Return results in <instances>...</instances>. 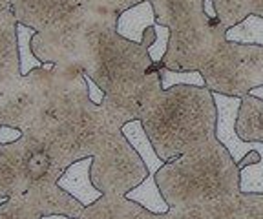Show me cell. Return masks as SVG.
I'll use <instances>...</instances> for the list:
<instances>
[{"label":"cell","mask_w":263,"mask_h":219,"mask_svg":"<svg viewBox=\"0 0 263 219\" xmlns=\"http://www.w3.org/2000/svg\"><path fill=\"white\" fill-rule=\"evenodd\" d=\"M216 110H218V121H216V139L227 148L232 155L236 165L243 161L245 155L258 150L259 155L263 153V143H247L238 137L236 123H238V112L241 106L239 97H229L221 93H212Z\"/></svg>","instance_id":"7"},{"label":"cell","mask_w":263,"mask_h":219,"mask_svg":"<svg viewBox=\"0 0 263 219\" xmlns=\"http://www.w3.org/2000/svg\"><path fill=\"white\" fill-rule=\"evenodd\" d=\"M154 31H156V42L148 48V55H150L154 64H163V58L166 55V51H168L170 44V29L166 26L156 24Z\"/></svg>","instance_id":"23"},{"label":"cell","mask_w":263,"mask_h":219,"mask_svg":"<svg viewBox=\"0 0 263 219\" xmlns=\"http://www.w3.org/2000/svg\"><path fill=\"white\" fill-rule=\"evenodd\" d=\"M166 214H168V219H212V215L206 212V208L203 205L170 208Z\"/></svg>","instance_id":"24"},{"label":"cell","mask_w":263,"mask_h":219,"mask_svg":"<svg viewBox=\"0 0 263 219\" xmlns=\"http://www.w3.org/2000/svg\"><path fill=\"white\" fill-rule=\"evenodd\" d=\"M24 133L21 130L13 128V126H0V145H11V143H16L21 141Z\"/></svg>","instance_id":"25"},{"label":"cell","mask_w":263,"mask_h":219,"mask_svg":"<svg viewBox=\"0 0 263 219\" xmlns=\"http://www.w3.org/2000/svg\"><path fill=\"white\" fill-rule=\"evenodd\" d=\"M212 219H263V194H239L203 203Z\"/></svg>","instance_id":"11"},{"label":"cell","mask_w":263,"mask_h":219,"mask_svg":"<svg viewBox=\"0 0 263 219\" xmlns=\"http://www.w3.org/2000/svg\"><path fill=\"white\" fill-rule=\"evenodd\" d=\"M15 15L0 22V91L21 79V55L16 41Z\"/></svg>","instance_id":"13"},{"label":"cell","mask_w":263,"mask_h":219,"mask_svg":"<svg viewBox=\"0 0 263 219\" xmlns=\"http://www.w3.org/2000/svg\"><path fill=\"white\" fill-rule=\"evenodd\" d=\"M79 219H168V214H152L126 195L104 194L84 208Z\"/></svg>","instance_id":"10"},{"label":"cell","mask_w":263,"mask_h":219,"mask_svg":"<svg viewBox=\"0 0 263 219\" xmlns=\"http://www.w3.org/2000/svg\"><path fill=\"white\" fill-rule=\"evenodd\" d=\"M258 161H259V152H258V150H254V152H251L249 155H245V157H243V161L238 165V168L241 170V168H245V166L254 165V163H258Z\"/></svg>","instance_id":"29"},{"label":"cell","mask_w":263,"mask_h":219,"mask_svg":"<svg viewBox=\"0 0 263 219\" xmlns=\"http://www.w3.org/2000/svg\"><path fill=\"white\" fill-rule=\"evenodd\" d=\"M42 219H75V217H68V215H46Z\"/></svg>","instance_id":"32"},{"label":"cell","mask_w":263,"mask_h":219,"mask_svg":"<svg viewBox=\"0 0 263 219\" xmlns=\"http://www.w3.org/2000/svg\"><path fill=\"white\" fill-rule=\"evenodd\" d=\"M95 9L99 8L82 4L53 24L46 26L42 31H37L31 48L39 61L61 66H77L82 70L90 50L88 35Z\"/></svg>","instance_id":"4"},{"label":"cell","mask_w":263,"mask_h":219,"mask_svg":"<svg viewBox=\"0 0 263 219\" xmlns=\"http://www.w3.org/2000/svg\"><path fill=\"white\" fill-rule=\"evenodd\" d=\"M156 24H157V18L152 2L144 0L141 4L130 8L128 11L121 13L119 17H117L115 29H117V33L123 38L136 42V44H141L144 38V33L150 28H154Z\"/></svg>","instance_id":"15"},{"label":"cell","mask_w":263,"mask_h":219,"mask_svg":"<svg viewBox=\"0 0 263 219\" xmlns=\"http://www.w3.org/2000/svg\"><path fill=\"white\" fill-rule=\"evenodd\" d=\"M201 73L212 93L243 99L263 86V46L225 41Z\"/></svg>","instance_id":"3"},{"label":"cell","mask_w":263,"mask_h":219,"mask_svg":"<svg viewBox=\"0 0 263 219\" xmlns=\"http://www.w3.org/2000/svg\"><path fill=\"white\" fill-rule=\"evenodd\" d=\"M26 194L42 217H46V215H68V217L79 219L86 208L73 195L62 190L57 183H37Z\"/></svg>","instance_id":"9"},{"label":"cell","mask_w":263,"mask_h":219,"mask_svg":"<svg viewBox=\"0 0 263 219\" xmlns=\"http://www.w3.org/2000/svg\"><path fill=\"white\" fill-rule=\"evenodd\" d=\"M249 9H251V15L263 17V0H249Z\"/></svg>","instance_id":"30"},{"label":"cell","mask_w":263,"mask_h":219,"mask_svg":"<svg viewBox=\"0 0 263 219\" xmlns=\"http://www.w3.org/2000/svg\"><path fill=\"white\" fill-rule=\"evenodd\" d=\"M239 192L243 194H263V153L259 161L239 170Z\"/></svg>","instance_id":"22"},{"label":"cell","mask_w":263,"mask_h":219,"mask_svg":"<svg viewBox=\"0 0 263 219\" xmlns=\"http://www.w3.org/2000/svg\"><path fill=\"white\" fill-rule=\"evenodd\" d=\"M37 33V29L28 28L24 24H16V41H18V55H21V73L29 75L33 70H39L46 62L39 61L37 55L33 53L31 41Z\"/></svg>","instance_id":"19"},{"label":"cell","mask_w":263,"mask_h":219,"mask_svg":"<svg viewBox=\"0 0 263 219\" xmlns=\"http://www.w3.org/2000/svg\"><path fill=\"white\" fill-rule=\"evenodd\" d=\"M6 203V197H0V205H4Z\"/></svg>","instance_id":"33"},{"label":"cell","mask_w":263,"mask_h":219,"mask_svg":"<svg viewBox=\"0 0 263 219\" xmlns=\"http://www.w3.org/2000/svg\"><path fill=\"white\" fill-rule=\"evenodd\" d=\"M203 11H205V15L210 18V21L219 22V18H218V11H216V6H214L212 0H205V2H203Z\"/></svg>","instance_id":"27"},{"label":"cell","mask_w":263,"mask_h":219,"mask_svg":"<svg viewBox=\"0 0 263 219\" xmlns=\"http://www.w3.org/2000/svg\"><path fill=\"white\" fill-rule=\"evenodd\" d=\"M218 110L209 88L174 86L161 90L144 112L148 139L164 163L216 139Z\"/></svg>","instance_id":"1"},{"label":"cell","mask_w":263,"mask_h":219,"mask_svg":"<svg viewBox=\"0 0 263 219\" xmlns=\"http://www.w3.org/2000/svg\"><path fill=\"white\" fill-rule=\"evenodd\" d=\"M236 132L239 139L247 143H263V101L252 95L243 97Z\"/></svg>","instance_id":"16"},{"label":"cell","mask_w":263,"mask_h":219,"mask_svg":"<svg viewBox=\"0 0 263 219\" xmlns=\"http://www.w3.org/2000/svg\"><path fill=\"white\" fill-rule=\"evenodd\" d=\"M0 219H42L28 194L11 195L0 205Z\"/></svg>","instance_id":"20"},{"label":"cell","mask_w":263,"mask_h":219,"mask_svg":"<svg viewBox=\"0 0 263 219\" xmlns=\"http://www.w3.org/2000/svg\"><path fill=\"white\" fill-rule=\"evenodd\" d=\"M148 177V170L137 150L123 132L110 135L106 145L93 155L91 181L103 194L126 195Z\"/></svg>","instance_id":"5"},{"label":"cell","mask_w":263,"mask_h":219,"mask_svg":"<svg viewBox=\"0 0 263 219\" xmlns=\"http://www.w3.org/2000/svg\"><path fill=\"white\" fill-rule=\"evenodd\" d=\"M156 181L170 208L239 194V168L219 141L164 163Z\"/></svg>","instance_id":"2"},{"label":"cell","mask_w":263,"mask_h":219,"mask_svg":"<svg viewBox=\"0 0 263 219\" xmlns=\"http://www.w3.org/2000/svg\"><path fill=\"white\" fill-rule=\"evenodd\" d=\"M91 163H93V157L79 159L64 170V174L57 181L62 190L73 195L84 207H90L104 195L103 192L95 188L93 181H91Z\"/></svg>","instance_id":"12"},{"label":"cell","mask_w":263,"mask_h":219,"mask_svg":"<svg viewBox=\"0 0 263 219\" xmlns=\"http://www.w3.org/2000/svg\"><path fill=\"white\" fill-rule=\"evenodd\" d=\"M13 15L11 0H0V22Z\"/></svg>","instance_id":"28"},{"label":"cell","mask_w":263,"mask_h":219,"mask_svg":"<svg viewBox=\"0 0 263 219\" xmlns=\"http://www.w3.org/2000/svg\"><path fill=\"white\" fill-rule=\"evenodd\" d=\"M249 95H252V97H256V99L263 101V86H258V88H254V90H251V93H249Z\"/></svg>","instance_id":"31"},{"label":"cell","mask_w":263,"mask_h":219,"mask_svg":"<svg viewBox=\"0 0 263 219\" xmlns=\"http://www.w3.org/2000/svg\"><path fill=\"white\" fill-rule=\"evenodd\" d=\"M126 197L132 199V201L139 203L141 207L146 208V210L152 212V214H166V212L170 210L168 203L164 201L156 179L146 177L137 188L128 192Z\"/></svg>","instance_id":"17"},{"label":"cell","mask_w":263,"mask_h":219,"mask_svg":"<svg viewBox=\"0 0 263 219\" xmlns=\"http://www.w3.org/2000/svg\"><path fill=\"white\" fill-rule=\"evenodd\" d=\"M84 79H86V84H88V97H90V101L93 104H97V106H101V104L104 103V97H106L104 95V91L101 90L88 75H84Z\"/></svg>","instance_id":"26"},{"label":"cell","mask_w":263,"mask_h":219,"mask_svg":"<svg viewBox=\"0 0 263 219\" xmlns=\"http://www.w3.org/2000/svg\"><path fill=\"white\" fill-rule=\"evenodd\" d=\"M225 38L229 42H236V44L263 46V17L249 15L234 28L227 29Z\"/></svg>","instance_id":"18"},{"label":"cell","mask_w":263,"mask_h":219,"mask_svg":"<svg viewBox=\"0 0 263 219\" xmlns=\"http://www.w3.org/2000/svg\"><path fill=\"white\" fill-rule=\"evenodd\" d=\"M79 6H82V0H11L16 22L37 31H42Z\"/></svg>","instance_id":"8"},{"label":"cell","mask_w":263,"mask_h":219,"mask_svg":"<svg viewBox=\"0 0 263 219\" xmlns=\"http://www.w3.org/2000/svg\"><path fill=\"white\" fill-rule=\"evenodd\" d=\"M159 79L163 90H170L174 86H196V88H206L205 77L201 71H174L164 68L161 64L159 68Z\"/></svg>","instance_id":"21"},{"label":"cell","mask_w":263,"mask_h":219,"mask_svg":"<svg viewBox=\"0 0 263 219\" xmlns=\"http://www.w3.org/2000/svg\"><path fill=\"white\" fill-rule=\"evenodd\" d=\"M28 185L22 170V148L21 143L0 145V197L26 194Z\"/></svg>","instance_id":"14"},{"label":"cell","mask_w":263,"mask_h":219,"mask_svg":"<svg viewBox=\"0 0 263 219\" xmlns=\"http://www.w3.org/2000/svg\"><path fill=\"white\" fill-rule=\"evenodd\" d=\"M53 68L55 64L46 62L42 68L33 70L29 75H22L16 83L0 91V126H13L22 133L31 128L41 113L49 73Z\"/></svg>","instance_id":"6"}]
</instances>
